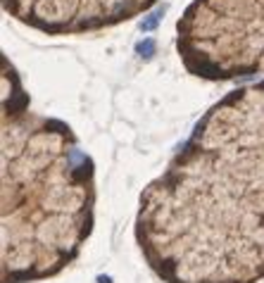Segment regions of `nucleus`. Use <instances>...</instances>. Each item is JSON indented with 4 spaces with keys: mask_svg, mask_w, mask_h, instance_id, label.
Returning a JSON list of instances; mask_svg holds the SVG:
<instances>
[{
    "mask_svg": "<svg viewBox=\"0 0 264 283\" xmlns=\"http://www.w3.org/2000/svg\"><path fill=\"white\" fill-rule=\"evenodd\" d=\"M179 53L205 79L264 69V0H195L179 22Z\"/></svg>",
    "mask_w": 264,
    "mask_h": 283,
    "instance_id": "nucleus-3",
    "label": "nucleus"
},
{
    "mask_svg": "<svg viewBox=\"0 0 264 283\" xmlns=\"http://www.w3.org/2000/svg\"><path fill=\"white\" fill-rule=\"evenodd\" d=\"M93 162L55 119H3V283L57 274L91 233Z\"/></svg>",
    "mask_w": 264,
    "mask_h": 283,
    "instance_id": "nucleus-2",
    "label": "nucleus"
},
{
    "mask_svg": "<svg viewBox=\"0 0 264 283\" xmlns=\"http://www.w3.org/2000/svg\"><path fill=\"white\" fill-rule=\"evenodd\" d=\"M155 0H3L15 17L43 31H83L117 24L143 12Z\"/></svg>",
    "mask_w": 264,
    "mask_h": 283,
    "instance_id": "nucleus-4",
    "label": "nucleus"
},
{
    "mask_svg": "<svg viewBox=\"0 0 264 283\" xmlns=\"http://www.w3.org/2000/svg\"><path fill=\"white\" fill-rule=\"evenodd\" d=\"M155 50H157L155 38H143V41H138L136 43V53L143 57V60H150V57L155 55Z\"/></svg>",
    "mask_w": 264,
    "mask_h": 283,
    "instance_id": "nucleus-6",
    "label": "nucleus"
},
{
    "mask_svg": "<svg viewBox=\"0 0 264 283\" xmlns=\"http://www.w3.org/2000/svg\"><path fill=\"white\" fill-rule=\"evenodd\" d=\"M138 240L169 283L264 276V81L233 91L195 124L141 198Z\"/></svg>",
    "mask_w": 264,
    "mask_h": 283,
    "instance_id": "nucleus-1",
    "label": "nucleus"
},
{
    "mask_svg": "<svg viewBox=\"0 0 264 283\" xmlns=\"http://www.w3.org/2000/svg\"><path fill=\"white\" fill-rule=\"evenodd\" d=\"M98 283H112V278L105 276V274H100V276H98Z\"/></svg>",
    "mask_w": 264,
    "mask_h": 283,
    "instance_id": "nucleus-7",
    "label": "nucleus"
},
{
    "mask_svg": "<svg viewBox=\"0 0 264 283\" xmlns=\"http://www.w3.org/2000/svg\"><path fill=\"white\" fill-rule=\"evenodd\" d=\"M164 12H167V5H160V8H155L148 17H143L141 19V31H155L157 27H160V22H162V17H164Z\"/></svg>",
    "mask_w": 264,
    "mask_h": 283,
    "instance_id": "nucleus-5",
    "label": "nucleus"
}]
</instances>
